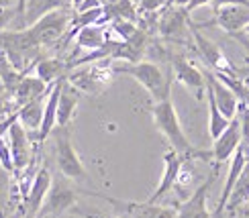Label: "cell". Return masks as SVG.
<instances>
[{
  "instance_id": "11",
  "label": "cell",
  "mask_w": 249,
  "mask_h": 218,
  "mask_svg": "<svg viewBox=\"0 0 249 218\" xmlns=\"http://www.w3.org/2000/svg\"><path fill=\"white\" fill-rule=\"evenodd\" d=\"M190 13L184 6H168L163 8V13L158 20L160 35L172 41H182V35H186L190 31Z\"/></svg>"
},
{
  "instance_id": "4",
  "label": "cell",
  "mask_w": 249,
  "mask_h": 218,
  "mask_svg": "<svg viewBox=\"0 0 249 218\" xmlns=\"http://www.w3.org/2000/svg\"><path fill=\"white\" fill-rule=\"evenodd\" d=\"M74 15H76L74 8H59V10H53V13H49L45 17H41L37 23H33L27 29L39 47L53 45L61 37L68 35L71 20H74Z\"/></svg>"
},
{
  "instance_id": "42",
  "label": "cell",
  "mask_w": 249,
  "mask_h": 218,
  "mask_svg": "<svg viewBox=\"0 0 249 218\" xmlns=\"http://www.w3.org/2000/svg\"><path fill=\"white\" fill-rule=\"evenodd\" d=\"M23 218H39V216H33V214H25Z\"/></svg>"
},
{
  "instance_id": "9",
  "label": "cell",
  "mask_w": 249,
  "mask_h": 218,
  "mask_svg": "<svg viewBox=\"0 0 249 218\" xmlns=\"http://www.w3.org/2000/svg\"><path fill=\"white\" fill-rule=\"evenodd\" d=\"M170 67L174 71V82H180L182 86L194 92L196 100H202L206 94V78L204 71H200L194 64H190L188 59L174 55L170 59Z\"/></svg>"
},
{
  "instance_id": "3",
  "label": "cell",
  "mask_w": 249,
  "mask_h": 218,
  "mask_svg": "<svg viewBox=\"0 0 249 218\" xmlns=\"http://www.w3.org/2000/svg\"><path fill=\"white\" fill-rule=\"evenodd\" d=\"M112 59H98L96 64H90L86 67H80L74 71H68V84L74 86L80 94L98 96L105 92V88L110 84L112 76H115V66L110 64Z\"/></svg>"
},
{
  "instance_id": "34",
  "label": "cell",
  "mask_w": 249,
  "mask_h": 218,
  "mask_svg": "<svg viewBox=\"0 0 249 218\" xmlns=\"http://www.w3.org/2000/svg\"><path fill=\"white\" fill-rule=\"evenodd\" d=\"M211 6L213 10H219L223 6H247L249 8V0H214Z\"/></svg>"
},
{
  "instance_id": "20",
  "label": "cell",
  "mask_w": 249,
  "mask_h": 218,
  "mask_svg": "<svg viewBox=\"0 0 249 218\" xmlns=\"http://www.w3.org/2000/svg\"><path fill=\"white\" fill-rule=\"evenodd\" d=\"M59 8H71V0H27L25 10L20 15V25H23V29H27L37 23L41 17Z\"/></svg>"
},
{
  "instance_id": "38",
  "label": "cell",
  "mask_w": 249,
  "mask_h": 218,
  "mask_svg": "<svg viewBox=\"0 0 249 218\" xmlns=\"http://www.w3.org/2000/svg\"><path fill=\"white\" fill-rule=\"evenodd\" d=\"M15 0H0V8H13Z\"/></svg>"
},
{
  "instance_id": "10",
  "label": "cell",
  "mask_w": 249,
  "mask_h": 218,
  "mask_svg": "<svg viewBox=\"0 0 249 218\" xmlns=\"http://www.w3.org/2000/svg\"><path fill=\"white\" fill-rule=\"evenodd\" d=\"M10 155H13V163H15V171H23L31 165L33 159V143H31V133L20 124L18 120L10 127L6 134Z\"/></svg>"
},
{
  "instance_id": "35",
  "label": "cell",
  "mask_w": 249,
  "mask_h": 218,
  "mask_svg": "<svg viewBox=\"0 0 249 218\" xmlns=\"http://www.w3.org/2000/svg\"><path fill=\"white\" fill-rule=\"evenodd\" d=\"M237 41H239V43L245 47V61H247V64H249V37L243 33V31H241V33H237V35H233Z\"/></svg>"
},
{
  "instance_id": "22",
  "label": "cell",
  "mask_w": 249,
  "mask_h": 218,
  "mask_svg": "<svg viewBox=\"0 0 249 218\" xmlns=\"http://www.w3.org/2000/svg\"><path fill=\"white\" fill-rule=\"evenodd\" d=\"M78 104H80V92L74 86H70L68 80H64L57 102V127H70Z\"/></svg>"
},
{
  "instance_id": "29",
  "label": "cell",
  "mask_w": 249,
  "mask_h": 218,
  "mask_svg": "<svg viewBox=\"0 0 249 218\" xmlns=\"http://www.w3.org/2000/svg\"><path fill=\"white\" fill-rule=\"evenodd\" d=\"M13 112H17V104H15L13 96L8 94V90L4 88V84L0 82V118H4Z\"/></svg>"
},
{
  "instance_id": "24",
  "label": "cell",
  "mask_w": 249,
  "mask_h": 218,
  "mask_svg": "<svg viewBox=\"0 0 249 218\" xmlns=\"http://www.w3.org/2000/svg\"><path fill=\"white\" fill-rule=\"evenodd\" d=\"M68 61L57 59V57H49V59H39L35 66V76L39 80H43L47 86L55 84V82L64 80L68 76Z\"/></svg>"
},
{
  "instance_id": "27",
  "label": "cell",
  "mask_w": 249,
  "mask_h": 218,
  "mask_svg": "<svg viewBox=\"0 0 249 218\" xmlns=\"http://www.w3.org/2000/svg\"><path fill=\"white\" fill-rule=\"evenodd\" d=\"M4 169H0V218H6L10 210V202H13V180Z\"/></svg>"
},
{
  "instance_id": "5",
  "label": "cell",
  "mask_w": 249,
  "mask_h": 218,
  "mask_svg": "<svg viewBox=\"0 0 249 218\" xmlns=\"http://www.w3.org/2000/svg\"><path fill=\"white\" fill-rule=\"evenodd\" d=\"M51 134H53V139H55V161H57L61 175L71 182L86 180L88 173H86V168H84V163H82L78 151L74 149V145H71L70 127H55Z\"/></svg>"
},
{
  "instance_id": "6",
  "label": "cell",
  "mask_w": 249,
  "mask_h": 218,
  "mask_svg": "<svg viewBox=\"0 0 249 218\" xmlns=\"http://www.w3.org/2000/svg\"><path fill=\"white\" fill-rule=\"evenodd\" d=\"M82 194L100 196L102 200H107L108 204L115 206L117 216H121V218H176V208H170V206H160V204H149V202L117 200V198H110V196L98 194V192H82Z\"/></svg>"
},
{
  "instance_id": "7",
  "label": "cell",
  "mask_w": 249,
  "mask_h": 218,
  "mask_svg": "<svg viewBox=\"0 0 249 218\" xmlns=\"http://www.w3.org/2000/svg\"><path fill=\"white\" fill-rule=\"evenodd\" d=\"M190 33L194 37V47L198 51V55L204 59V64L209 66L213 74H237V67L225 57L219 45H214L211 39H206L200 29H196L194 23H190Z\"/></svg>"
},
{
  "instance_id": "8",
  "label": "cell",
  "mask_w": 249,
  "mask_h": 218,
  "mask_svg": "<svg viewBox=\"0 0 249 218\" xmlns=\"http://www.w3.org/2000/svg\"><path fill=\"white\" fill-rule=\"evenodd\" d=\"M192 161V157H188V155H180V153H176L174 149L170 151H165L163 155V175H161V180L158 184V188H155L151 192V196L145 202H149V204H158V200H161L165 194L172 192L176 188V184H178V178H180V173L184 169V163L186 161Z\"/></svg>"
},
{
  "instance_id": "1",
  "label": "cell",
  "mask_w": 249,
  "mask_h": 218,
  "mask_svg": "<svg viewBox=\"0 0 249 218\" xmlns=\"http://www.w3.org/2000/svg\"><path fill=\"white\" fill-rule=\"evenodd\" d=\"M151 117L158 131L163 134L170 143V149H174L180 155H188L192 159H211L213 153L209 151H198L192 147V143L186 137V133L180 124L178 112H176V106L172 104V100H163V102H155L151 106Z\"/></svg>"
},
{
  "instance_id": "43",
  "label": "cell",
  "mask_w": 249,
  "mask_h": 218,
  "mask_svg": "<svg viewBox=\"0 0 249 218\" xmlns=\"http://www.w3.org/2000/svg\"><path fill=\"white\" fill-rule=\"evenodd\" d=\"M0 169H2V165H0Z\"/></svg>"
},
{
  "instance_id": "18",
  "label": "cell",
  "mask_w": 249,
  "mask_h": 218,
  "mask_svg": "<svg viewBox=\"0 0 249 218\" xmlns=\"http://www.w3.org/2000/svg\"><path fill=\"white\" fill-rule=\"evenodd\" d=\"M64 80L51 84V88H49V94L45 98V108H43V120H41V127H39V131L35 134L37 143H43L47 137H51V133H53V129L57 127V102H59L61 84H64Z\"/></svg>"
},
{
  "instance_id": "37",
  "label": "cell",
  "mask_w": 249,
  "mask_h": 218,
  "mask_svg": "<svg viewBox=\"0 0 249 218\" xmlns=\"http://www.w3.org/2000/svg\"><path fill=\"white\" fill-rule=\"evenodd\" d=\"M25 4H27V0H17V17H18V18H20V15H23Z\"/></svg>"
},
{
  "instance_id": "33",
  "label": "cell",
  "mask_w": 249,
  "mask_h": 218,
  "mask_svg": "<svg viewBox=\"0 0 249 218\" xmlns=\"http://www.w3.org/2000/svg\"><path fill=\"white\" fill-rule=\"evenodd\" d=\"M17 120H18V118H17V112L8 114V117H4V118H0V139H4V137H6L8 131H10V127H13Z\"/></svg>"
},
{
  "instance_id": "31",
  "label": "cell",
  "mask_w": 249,
  "mask_h": 218,
  "mask_svg": "<svg viewBox=\"0 0 249 218\" xmlns=\"http://www.w3.org/2000/svg\"><path fill=\"white\" fill-rule=\"evenodd\" d=\"M170 0H139L137 6L141 13L149 15V13H158V10H163L165 6H168Z\"/></svg>"
},
{
  "instance_id": "41",
  "label": "cell",
  "mask_w": 249,
  "mask_h": 218,
  "mask_svg": "<svg viewBox=\"0 0 249 218\" xmlns=\"http://www.w3.org/2000/svg\"><path fill=\"white\" fill-rule=\"evenodd\" d=\"M243 33H245V35H247V37H249V25H247V27H245V29H243Z\"/></svg>"
},
{
  "instance_id": "32",
  "label": "cell",
  "mask_w": 249,
  "mask_h": 218,
  "mask_svg": "<svg viewBox=\"0 0 249 218\" xmlns=\"http://www.w3.org/2000/svg\"><path fill=\"white\" fill-rule=\"evenodd\" d=\"M17 18V8H0V31H4Z\"/></svg>"
},
{
  "instance_id": "16",
  "label": "cell",
  "mask_w": 249,
  "mask_h": 218,
  "mask_svg": "<svg viewBox=\"0 0 249 218\" xmlns=\"http://www.w3.org/2000/svg\"><path fill=\"white\" fill-rule=\"evenodd\" d=\"M239 147H241V131H239V120H237V117H235L229 122V127L223 131L221 137L214 139V143H213L211 153H213L214 163L219 165V163L229 161Z\"/></svg>"
},
{
  "instance_id": "14",
  "label": "cell",
  "mask_w": 249,
  "mask_h": 218,
  "mask_svg": "<svg viewBox=\"0 0 249 218\" xmlns=\"http://www.w3.org/2000/svg\"><path fill=\"white\" fill-rule=\"evenodd\" d=\"M196 29L216 25L221 27L225 33H229L231 37L241 33V31L249 25V8L247 6H223L219 10H214V18L211 23H194Z\"/></svg>"
},
{
  "instance_id": "2",
  "label": "cell",
  "mask_w": 249,
  "mask_h": 218,
  "mask_svg": "<svg viewBox=\"0 0 249 218\" xmlns=\"http://www.w3.org/2000/svg\"><path fill=\"white\" fill-rule=\"evenodd\" d=\"M115 74H127L135 82L149 92V96L155 102L170 100V92L174 84V71L168 66V69H161L160 66L151 64V61H139V64H124L115 66Z\"/></svg>"
},
{
  "instance_id": "30",
  "label": "cell",
  "mask_w": 249,
  "mask_h": 218,
  "mask_svg": "<svg viewBox=\"0 0 249 218\" xmlns=\"http://www.w3.org/2000/svg\"><path fill=\"white\" fill-rule=\"evenodd\" d=\"M0 165H2L4 171L15 173V163H13V155H10V147H8L6 137L0 139Z\"/></svg>"
},
{
  "instance_id": "36",
  "label": "cell",
  "mask_w": 249,
  "mask_h": 218,
  "mask_svg": "<svg viewBox=\"0 0 249 218\" xmlns=\"http://www.w3.org/2000/svg\"><path fill=\"white\" fill-rule=\"evenodd\" d=\"M214 0H190L188 4H186V10L188 13H192V10H196V8H200V6H206V4H213Z\"/></svg>"
},
{
  "instance_id": "13",
  "label": "cell",
  "mask_w": 249,
  "mask_h": 218,
  "mask_svg": "<svg viewBox=\"0 0 249 218\" xmlns=\"http://www.w3.org/2000/svg\"><path fill=\"white\" fill-rule=\"evenodd\" d=\"M214 180H216V168L211 173V178L206 182H202L198 188L176 208V218H211L209 206H206V198H209V190H211Z\"/></svg>"
},
{
  "instance_id": "39",
  "label": "cell",
  "mask_w": 249,
  "mask_h": 218,
  "mask_svg": "<svg viewBox=\"0 0 249 218\" xmlns=\"http://www.w3.org/2000/svg\"><path fill=\"white\" fill-rule=\"evenodd\" d=\"M84 2H86V0H71V8H74L76 13H78V10H80V6L84 4Z\"/></svg>"
},
{
  "instance_id": "28",
  "label": "cell",
  "mask_w": 249,
  "mask_h": 218,
  "mask_svg": "<svg viewBox=\"0 0 249 218\" xmlns=\"http://www.w3.org/2000/svg\"><path fill=\"white\" fill-rule=\"evenodd\" d=\"M237 120H239V131H241V145L249 151V108L239 102L237 108Z\"/></svg>"
},
{
  "instance_id": "23",
  "label": "cell",
  "mask_w": 249,
  "mask_h": 218,
  "mask_svg": "<svg viewBox=\"0 0 249 218\" xmlns=\"http://www.w3.org/2000/svg\"><path fill=\"white\" fill-rule=\"evenodd\" d=\"M47 94H49V92H47ZM47 94H45V96H39V98L31 100V102H27V104H23V106L17 110L18 122L23 124V127H25L29 133H33V134H37V131H39V127H41V120H43V108H45V98H47Z\"/></svg>"
},
{
  "instance_id": "40",
  "label": "cell",
  "mask_w": 249,
  "mask_h": 218,
  "mask_svg": "<svg viewBox=\"0 0 249 218\" xmlns=\"http://www.w3.org/2000/svg\"><path fill=\"white\" fill-rule=\"evenodd\" d=\"M90 218H121V216H102V214H94V216H90Z\"/></svg>"
},
{
  "instance_id": "25",
  "label": "cell",
  "mask_w": 249,
  "mask_h": 218,
  "mask_svg": "<svg viewBox=\"0 0 249 218\" xmlns=\"http://www.w3.org/2000/svg\"><path fill=\"white\" fill-rule=\"evenodd\" d=\"M245 204H249V157H247V163L239 175V180H237L233 185V192L229 196V202H227L225 210H229L233 214L239 208H243Z\"/></svg>"
},
{
  "instance_id": "17",
  "label": "cell",
  "mask_w": 249,
  "mask_h": 218,
  "mask_svg": "<svg viewBox=\"0 0 249 218\" xmlns=\"http://www.w3.org/2000/svg\"><path fill=\"white\" fill-rule=\"evenodd\" d=\"M204 78H206V88L213 92L214 102H216V106H219V110L229 120H233L237 117V108H239V98H237L235 92L229 86H225L223 82L213 74V71H204Z\"/></svg>"
},
{
  "instance_id": "12",
  "label": "cell",
  "mask_w": 249,
  "mask_h": 218,
  "mask_svg": "<svg viewBox=\"0 0 249 218\" xmlns=\"http://www.w3.org/2000/svg\"><path fill=\"white\" fill-rule=\"evenodd\" d=\"M78 190L71 188L68 182H55L51 184V190L47 194V198L41 206L39 214H51V216H59L68 212L70 208H74L78 202Z\"/></svg>"
},
{
  "instance_id": "21",
  "label": "cell",
  "mask_w": 249,
  "mask_h": 218,
  "mask_svg": "<svg viewBox=\"0 0 249 218\" xmlns=\"http://www.w3.org/2000/svg\"><path fill=\"white\" fill-rule=\"evenodd\" d=\"M51 86H47L43 80H39L37 76H23V80L18 82V86L17 90L13 92V100H15V104H17V110L27 104V102L31 100H35L39 96H45L47 92H49Z\"/></svg>"
},
{
  "instance_id": "26",
  "label": "cell",
  "mask_w": 249,
  "mask_h": 218,
  "mask_svg": "<svg viewBox=\"0 0 249 218\" xmlns=\"http://www.w3.org/2000/svg\"><path fill=\"white\" fill-rule=\"evenodd\" d=\"M206 104H209V133H211V139H219L223 131L229 127V118L225 117V114L219 110V106H216V102H214V96H213V92L206 88Z\"/></svg>"
},
{
  "instance_id": "15",
  "label": "cell",
  "mask_w": 249,
  "mask_h": 218,
  "mask_svg": "<svg viewBox=\"0 0 249 218\" xmlns=\"http://www.w3.org/2000/svg\"><path fill=\"white\" fill-rule=\"evenodd\" d=\"M51 184H53V180H51L49 169L47 168L37 169V173L33 175V180H31L27 196H25V214L39 216L41 206H43L47 194L51 190Z\"/></svg>"
},
{
  "instance_id": "19",
  "label": "cell",
  "mask_w": 249,
  "mask_h": 218,
  "mask_svg": "<svg viewBox=\"0 0 249 218\" xmlns=\"http://www.w3.org/2000/svg\"><path fill=\"white\" fill-rule=\"evenodd\" d=\"M247 157H249V151L243 147V145L235 151V155L231 157L229 173H227V180H225V185H223V194L219 198V204H216V208H214V216H223L225 206H227V202H229V196L233 192V185H235L237 180H239V175H241L245 163H247Z\"/></svg>"
}]
</instances>
